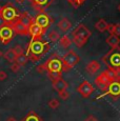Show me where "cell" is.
Instances as JSON below:
<instances>
[{"instance_id": "obj_7", "label": "cell", "mask_w": 120, "mask_h": 121, "mask_svg": "<svg viewBox=\"0 0 120 121\" xmlns=\"http://www.w3.org/2000/svg\"><path fill=\"white\" fill-rule=\"evenodd\" d=\"M34 23L39 25V26L45 32L48 27H50L51 23H52V18H51L45 12L44 13H39L38 15H36V17L34 18Z\"/></svg>"}, {"instance_id": "obj_38", "label": "cell", "mask_w": 120, "mask_h": 121, "mask_svg": "<svg viewBox=\"0 0 120 121\" xmlns=\"http://www.w3.org/2000/svg\"><path fill=\"white\" fill-rule=\"evenodd\" d=\"M118 11H119V12H120V3H119V4H118Z\"/></svg>"}, {"instance_id": "obj_17", "label": "cell", "mask_w": 120, "mask_h": 121, "mask_svg": "<svg viewBox=\"0 0 120 121\" xmlns=\"http://www.w3.org/2000/svg\"><path fill=\"white\" fill-rule=\"evenodd\" d=\"M18 21L21 23L22 25H24V26L26 27L27 30H29V27L31 26V24L34 22V19L29 15V13H26V12H23V13L20 14L19 18H18Z\"/></svg>"}, {"instance_id": "obj_12", "label": "cell", "mask_w": 120, "mask_h": 121, "mask_svg": "<svg viewBox=\"0 0 120 121\" xmlns=\"http://www.w3.org/2000/svg\"><path fill=\"white\" fill-rule=\"evenodd\" d=\"M111 82H112V81H111V79L107 77V75L105 72H102V73L95 79V83L97 84V86H99L101 90H103V91L107 87V85L110 84Z\"/></svg>"}, {"instance_id": "obj_14", "label": "cell", "mask_w": 120, "mask_h": 121, "mask_svg": "<svg viewBox=\"0 0 120 121\" xmlns=\"http://www.w3.org/2000/svg\"><path fill=\"white\" fill-rule=\"evenodd\" d=\"M100 69H101V64L97 60H92V61L87 62V64L85 65V71L90 75H95L100 71Z\"/></svg>"}, {"instance_id": "obj_20", "label": "cell", "mask_w": 120, "mask_h": 121, "mask_svg": "<svg viewBox=\"0 0 120 121\" xmlns=\"http://www.w3.org/2000/svg\"><path fill=\"white\" fill-rule=\"evenodd\" d=\"M108 27V23L107 22V20L104 19H99L98 21L95 23V29L100 33H103V32L107 31Z\"/></svg>"}, {"instance_id": "obj_30", "label": "cell", "mask_w": 120, "mask_h": 121, "mask_svg": "<svg viewBox=\"0 0 120 121\" xmlns=\"http://www.w3.org/2000/svg\"><path fill=\"white\" fill-rule=\"evenodd\" d=\"M58 94H59V97L62 100H66V99H69V97H70V94H69L68 91H63V92H60Z\"/></svg>"}, {"instance_id": "obj_27", "label": "cell", "mask_w": 120, "mask_h": 121, "mask_svg": "<svg viewBox=\"0 0 120 121\" xmlns=\"http://www.w3.org/2000/svg\"><path fill=\"white\" fill-rule=\"evenodd\" d=\"M59 105H60V102L57 99H55V98L51 99L50 101L47 102V106L50 108H52V110H56V108H58Z\"/></svg>"}, {"instance_id": "obj_32", "label": "cell", "mask_w": 120, "mask_h": 121, "mask_svg": "<svg viewBox=\"0 0 120 121\" xmlns=\"http://www.w3.org/2000/svg\"><path fill=\"white\" fill-rule=\"evenodd\" d=\"M36 69H37V72L38 73H40V74H44V73H47V71H45V67L43 64H40V65H38L36 67Z\"/></svg>"}, {"instance_id": "obj_13", "label": "cell", "mask_w": 120, "mask_h": 121, "mask_svg": "<svg viewBox=\"0 0 120 121\" xmlns=\"http://www.w3.org/2000/svg\"><path fill=\"white\" fill-rule=\"evenodd\" d=\"M43 34H44V31L34 22L29 27V35L32 37V39H41Z\"/></svg>"}, {"instance_id": "obj_9", "label": "cell", "mask_w": 120, "mask_h": 121, "mask_svg": "<svg viewBox=\"0 0 120 121\" xmlns=\"http://www.w3.org/2000/svg\"><path fill=\"white\" fill-rule=\"evenodd\" d=\"M104 91V95H110L113 98L117 99L118 97H120V80L112 81Z\"/></svg>"}, {"instance_id": "obj_24", "label": "cell", "mask_w": 120, "mask_h": 121, "mask_svg": "<svg viewBox=\"0 0 120 121\" xmlns=\"http://www.w3.org/2000/svg\"><path fill=\"white\" fill-rule=\"evenodd\" d=\"M16 57H17V56L15 55V53H14L13 48H11V50L6 51V52L4 53V58H5V59L8 60L10 63H14V62H15Z\"/></svg>"}, {"instance_id": "obj_15", "label": "cell", "mask_w": 120, "mask_h": 121, "mask_svg": "<svg viewBox=\"0 0 120 121\" xmlns=\"http://www.w3.org/2000/svg\"><path fill=\"white\" fill-rule=\"evenodd\" d=\"M10 25L12 26V29H13V31H14L15 34L22 35V36H26V35H29V30H27L24 25H22L18 20H16L15 22H13L12 24H10Z\"/></svg>"}, {"instance_id": "obj_34", "label": "cell", "mask_w": 120, "mask_h": 121, "mask_svg": "<svg viewBox=\"0 0 120 121\" xmlns=\"http://www.w3.org/2000/svg\"><path fill=\"white\" fill-rule=\"evenodd\" d=\"M84 121H99V120L97 119V118L94 117V116H92V115H91V116H89V117H87Z\"/></svg>"}, {"instance_id": "obj_26", "label": "cell", "mask_w": 120, "mask_h": 121, "mask_svg": "<svg viewBox=\"0 0 120 121\" xmlns=\"http://www.w3.org/2000/svg\"><path fill=\"white\" fill-rule=\"evenodd\" d=\"M47 37H48V40L53 43L59 41V39H60V35H59L58 32H56V31H52L50 34H48Z\"/></svg>"}, {"instance_id": "obj_22", "label": "cell", "mask_w": 120, "mask_h": 121, "mask_svg": "<svg viewBox=\"0 0 120 121\" xmlns=\"http://www.w3.org/2000/svg\"><path fill=\"white\" fill-rule=\"evenodd\" d=\"M107 31L110 34L116 35V36H120V23H116V24H108Z\"/></svg>"}, {"instance_id": "obj_21", "label": "cell", "mask_w": 120, "mask_h": 121, "mask_svg": "<svg viewBox=\"0 0 120 121\" xmlns=\"http://www.w3.org/2000/svg\"><path fill=\"white\" fill-rule=\"evenodd\" d=\"M23 121H43V120L38 114L32 111L26 115V117L23 119Z\"/></svg>"}, {"instance_id": "obj_23", "label": "cell", "mask_w": 120, "mask_h": 121, "mask_svg": "<svg viewBox=\"0 0 120 121\" xmlns=\"http://www.w3.org/2000/svg\"><path fill=\"white\" fill-rule=\"evenodd\" d=\"M59 43H60V45L62 46V48H70V45L72 44V39H70V37L69 36H62V37H60V39H59Z\"/></svg>"}, {"instance_id": "obj_28", "label": "cell", "mask_w": 120, "mask_h": 121, "mask_svg": "<svg viewBox=\"0 0 120 121\" xmlns=\"http://www.w3.org/2000/svg\"><path fill=\"white\" fill-rule=\"evenodd\" d=\"M66 1H68L72 6H74L75 9H78L79 6H81L86 0H66Z\"/></svg>"}, {"instance_id": "obj_1", "label": "cell", "mask_w": 120, "mask_h": 121, "mask_svg": "<svg viewBox=\"0 0 120 121\" xmlns=\"http://www.w3.org/2000/svg\"><path fill=\"white\" fill-rule=\"evenodd\" d=\"M50 43L41 39H32L29 43L25 55L32 61H38L50 51Z\"/></svg>"}, {"instance_id": "obj_29", "label": "cell", "mask_w": 120, "mask_h": 121, "mask_svg": "<svg viewBox=\"0 0 120 121\" xmlns=\"http://www.w3.org/2000/svg\"><path fill=\"white\" fill-rule=\"evenodd\" d=\"M13 51H14V53H15V55H16V56H19V55L24 54V50L22 48V46H21V45H19V44H17V45L14 46Z\"/></svg>"}, {"instance_id": "obj_25", "label": "cell", "mask_w": 120, "mask_h": 121, "mask_svg": "<svg viewBox=\"0 0 120 121\" xmlns=\"http://www.w3.org/2000/svg\"><path fill=\"white\" fill-rule=\"evenodd\" d=\"M27 61H29V58H27V56L25 54L17 56V57H16V60H15L16 63H17L18 65H20V66L25 65V64L27 63Z\"/></svg>"}, {"instance_id": "obj_19", "label": "cell", "mask_w": 120, "mask_h": 121, "mask_svg": "<svg viewBox=\"0 0 120 121\" xmlns=\"http://www.w3.org/2000/svg\"><path fill=\"white\" fill-rule=\"evenodd\" d=\"M119 42H120V39L118 36L116 35H113V34H110V36L107 38V43L111 48H118L119 46Z\"/></svg>"}, {"instance_id": "obj_10", "label": "cell", "mask_w": 120, "mask_h": 121, "mask_svg": "<svg viewBox=\"0 0 120 121\" xmlns=\"http://www.w3.org/2000/svg\"><path fill=\"white\" fill-rule=\"evenodd\" d=\"M29 1L36 11H38L39 13H44L45 10L54 3L55 0H29Z\"/></svg>"}, {"instance_id": "obj_18", "label": "cell", "mask_w": 120, "mask_h": 121, "mask_svg": "<svg viewBox=\"0 0 120 121\" xmlns=\"http://www.w3.org/2000/svg\"><path fill=\"white\" fill-rule=\"evenodd\" d=\"M72 26V22L68 19V18H62L58 22V29L62 32H68Z\"/></svg>"}, {"instance_id": "obj_37", "label": "cell", "mask_w": 120, "mask_h": 121, "mask_svg": "<svg viewBox=\"0 0 120 121\" xmlns=\"http://www.w3.org/2000/svg\"><path fill=\"white\" fill-rule=\"evenodd\" d=\"M6 121H17V120H16L15 118H13V117H10V118H9V119L6 120Z\"/></svg>"}, {"instance_id": "obj_36", "label": "cell", "mask_w": 120, "mask_h": 121, "mask_svg": "<svg viewBox=\"0 0 120 121\" xmlns=\"http://www.w3.org/2000/svg\"><path fill=\"white\" fill-rule=\"evenodd\" d=\"M16 1V3H18V4H22L24 2V0H15Z\"/></svg>"}, {"instance_id": "obj_31", "label": "cell", "mask_w": 120, "mask_h": 121, "mask_svg": "<svg viewBox=\"0 0 120 121\" xmlns=\"http://www.w3.org/2000/svg\"><path fill=\"white\" fill-rule=\"evenodd\" d=\"M20 65H18L16 62H14V63H12V65H11V69L14 72V73H18L19 72V69H20Z\"/></svg>"}, {"instance_id": "obj_16", "label": "cell", "mask_w": 120, "mask_h": 121, "mask_svg": "<svg viewBox=\"0 0 120 121\" xmlns=\"http://www.w3.org/2000/svg\"><path fill=\"white\" fill-rule=\"evenodd\" d=\"M52 85H53V88H54L55 91H57L58 93L66 91L69 87L68 82H66L63 78H59V79H56V80L52 81Z\"/></svg>"}, {"instance_id": "obj_2", "label": "cell", "mask_w": 120, "mask_h": 121, "mask_svg": "<svg viewBox=\"0 0 120 121\" xmlns=\"http://www.w3.org/2000/svg\"><path fill=\"white\" fill-rule=\"evenodd\" d=\"M45 67V71L48 74V77L52 79V81L56 79L61 78V73L65 71L63 63L61 61V57L54 54L51 58H48L47 61L43 63Z\"/></svg>"}, {"instance_id": "obj_6", "label": "cell", "mask_w": 120, "mask_h": 121, "mask_svg": "<svg viewBox=\"0 0 120 121\" xmlns=\"http://www.w3.org/2000/svg\"><path fill=\"white\" fill-rule=\"evenodd\" d=\"M15 33L10 24H5L0 29V41L2 44H9L13 40Z\"/></svg>"}, {"instance_id": "obj_33", "label": "cell", "mask_w": 120, "mask_h": 121, "mask_svg": "<svg viewBox=\"0 0 120 121\" xmlns=\"http://www.w3.org/2000/svg\"><path fill=\"white\" fill-rule=\"evenodd\" d=\"M4 79H6V74H5V72H3V71H0V80H4Z\"/></svg>"}, {"instance_id": "obj_11", "label": "cell", "mask_w": 120, "mask_h": 121, "mask_svg": "<svg viewBox=\"0 0 120 121\" xmlns=\"http://www.w3.org/2000/svg\"><path fill=\"white\" fill-rule=\"evenodd\" d=\"M77 91H78V93H79V94L83 97V98H89V97L94 93L95 88H94L93 84H92L91 82L84 80L83 82H82L81 84L78 86Z\"/></svg>"}, {"instance_id": "obj_35", "label": "cell", "mask_w": 120, "mask_h": 121, "mask_svg": "<svg viewBox=\"0 0 120 121\" xmlns=\"http://www.w3.org/2000/svg\"><path fill=\"white\" fill-rule=\"evenodd\" d=\"M6 23H5V21H4L3 19H2V17L1 16H0V29H1L2 26H3V25H5Z\"/></svg>"}, {"instance_id": "obj_3", "label": "cell", "mask_w": 120, "mask_h": 121, "mask_svg": "<svg viewBox=\"0 0 120 121\" xmlns=\"http://www.w3.org/2000/svg\"><path fill=\"white\" fill-rule=\"evenodd\" d=\"M103 63L107 64V69H112L114 72L120 71V48H113L110 52L102 57Z\"/></svg>"}, {"instance_id": "obj_5", "label": "cell", "mask_w": 120, "mask_h": 121, "mask_svg": "<svg viewBox=\"0 0 120 121\" xmlns=\"http://www.w3.org/2000/svg\"><path fill=\"white\" fill-rule=\"evenodd\" d=\"M79 60H80L79 56L73 50L66 52L65 54L61 57V61H62V63H63V66H64V69H65V71L69 69H72L76 64H78Z\"/></svg>"}, {"instance_id": "obj_4", "label": "cell", "mask_w": 120, "mask_h": 121, "mask_svg": "<svg viewBox=\"0 0 120 121\" xmlns=\"http://www.w3.org/2000/svg\"><path fill=\"white\" fill-rule=\"evenodd\" d=\"M0 16L6 24H12L13 22L18 20L20 13L12 3H6L4 5H0Z\"/></svg>"}, {"instance_id": "obj_8", "label": "cell", "mask_w": 120, "mask_h": 121, "mask_svg": "<svg viewBox=\"0 0 120 121\" xmlns=\"http://www.w3.org/2000/svg\"><path fill=\"white\" fill-rule=\"evenodd\" d=\"M72 35H73V38H79V39H82V40L87 41L90 37L92 36V32L85 25L78 24L76 26V29L73 31Z\"/></svg>"}]
</instances>
